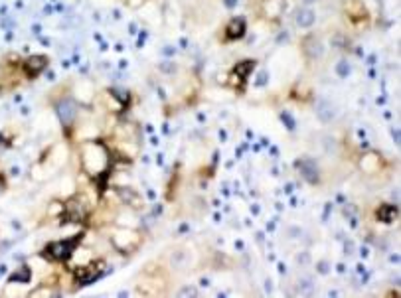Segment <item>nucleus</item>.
<instances>
[{
  "label": "nucleus",
  "instance_id": "6",
  "mask_svg": "<svg viewBox=\"0 0 401 298\" xmlns=\"http://www.w3.org/2000/svg\"><path fill=\"white\" fill-rule=\"evenodd\" d=\"M48 66V58L46 56H32V58H28L26 62H24V73L34 79V77H38L44 69Z\"/></svg>",
  "mask_w": 401,
  "mask_h": 298
},
{
  "label": "nucleus",
  "instance_id": "5",
  "mask_svg": "<svg viewBox=\"0 0 401 298\" xmlns=\"http://www.w3.org/2000/svg\"><path fill=\"white\" fill-rule=\"evenodd\" d=\"M64 213L69 221H81L87 213V205L81 198H71L64 205Z\"/></svg>",
  "mask_w": 401,
  "mask_h": 298
},
{
  "label": "nucleus",
  "instance_id": "7",
  "mask_svg": "<svg viewBox=\"0 0 401 298\" xmlns=\"http://www.w3.org/2000/svg\"><path fill=\"white\" fill-rule=\"evenodd\" d=\"M101 272H103V270H101V265L81 266V268L75 270V278H77L79 284H89V282H93V280L99 276Z\"/></svg>",
  "mask_w": 401,
  "mask_h": 298
},
{
  "label": "nucleus",
  "instance_id": "18",
  "mask_svg": "<svg viewBox=\"0 0 401 298\" xmlns=\"http://www.w3.org/2000/svg\"><path fill=\"white\" fill-rule=\"evenodd\" d=\"M306 2H314V0H306Z\"/></svg>",
  "mask_w": 401,
  "mask_h": 298
},
{
  "label": "nucleus",
  "instance_id": "4",
  "mask_svg": "<svg viewBox=\"0 0 401 298\" xmlns=\"http://www.w3.org/2000/svg\"><path fill=\"white\" fill-rule=\"evenodd\" d=\"M56 111H58V117H60V121H62V125L69 129L71 125H73V121H75V117H77V107H75V103L69 99H62L58 105H56Z\"/></svg>",
  "mask_w": 401,
  "mask_h": 298
},
{
  "label": "nucleus",
  "instance_id": "9",
  "mask_svg": "<svg viewBox=\"0 0 401 298\" xmlns=\"http://www.w3.org/2000/svg\"><path fill=\"white\" fill-rule=\"evenodd\" d=\"M243 34H245V20L243 18H234L226 28V38L228 40H239Z\"/></svg>",
  "mask_w": 401,
  "mask_h": 298
},
{
  "label": "nucleus",
  "instance_id": "15",
  "mask_svg": "<svg viewBox=\"0 0 401 298\" xmlns=\"http://www.w3.org/2000/svg\"><path fill=\"white\" fill-rule=\"evenodd\" d=\"M348 10H350V16H352L354 20H358V18H366V8H364L362 2H358V0L350 2V4H348Z\"/></svg>",
  "mask_w": 401,
  "mask_h": 298
},
{
  "label": "nucleus",
  "instance_id": "1",
  "mask_svg": "<svg viewBox=\"0 0 401 298\" xmlns=\"http://www.w3.org/2000/svg\"><path fill=\"white\" fill-rule=\"evenodd\" d=\"M81 164L83 170L91 176H99L101 172L109 166V150L99 140L85 142L81 148Z\"/></svg>",
  "mask_w": 401,
  "mask_h": 298
},
{
  "label": "nucleus",
  "instance_id": "17",
  "mask_svg": "<svg viewBox=\"0 0 401 298\" xmlns=\"http://www.w3.org/2000/svg\"><path fill=\"white\" fill-rule=\"evenodd\" d=\"M10 280H18V282H28L30 280V270H28V266H22V272H16Z\"/></svg>",
  "mask_w": 401,
  "mask_h": 298
},
{
  "label": "nucleus",
  "instance_id": "3",
  "mask_svg": "<svg viewBox=\"0 0 401 298\" xmlns=\"http://www.w3.org/2000/svg\"><path fill=\"white\" fill-rule=\"evenodd\" d=\"M77 239H64V241H54L46 247V257L52 261H66L67 257L73 253Z\"/></svg>",
  "mask_w": 401,
  "mask_h": 298
},
{
  "label": "nucleus",
  "instance_id": "16",
  "mask_svg": "<svg viewBox=\"0 0 401 298\" xmlns=\"http://www.w3.org/2000/svg\"><path fill=\"white\" fill-rule=\"evenodd\" d=\"M251 69H253V62H243V64H239V66L235 67V71H237V73H239L243 79L249 75V71H251Z\"/></svg>",
  "mask_w": 401,
  "mask_h": 298
},
{
  "label": "nucleus",
  "instance_id": "12",
  "mask_svg": "<svg viewBox=\"0 0 401 298\" xmlns=\"http://www.w3.org/2000/svg\"><path fill=\"white\" fill-rule=\"evenodd\" d=\"M297 24L302 26V28H308V26H312L314 24V12L312 10H308V8H302L299 10V14H297Z\"/></svg>",
  "mask_w": 401,
  "mask_h": 298
},
{
  "label": "nucleus",
  "instance_id": "10",
  "mask_svg": "<svg viewBox=\"0 0 401 298\" xmlns=\"http://www.w3.org/2000/svg\"><path fill=\"white\" fill-rule=\"evenodd\" d=\"M360 168H362V172H366V174H375V172L381 168V160H379L377 154H368V156L362 158Z\"/></svg>",
  "mask_w": 401,
  "mask_h": 298
},
{
  "label": "nucleus",
  "instance_id": "13",
  "mask_svg": "<svg viewBox=\"0 0 401 298\" xmlns=\"http://www.w3.org/2000/svg\"><path fill=\"white\" fill-rule=\"evenodd\" d=\"M395 215H397V209L393 205H381L379 211H377V217L381 221H385V223H391L395 219Z\"/></svg>",
  "mask_w": 401,
  "mask_h": 298
},
{
  "label": "nucleus",
  "instance_id": "11",
  "mask_svg": "<svg viewBox=\"0 0 401 298\" xmlns=\"http://www.w3.org/2000/svg\"><path fill=\"white\" fill-rule=\"evenodd\" d=\"M304 50H306V54L312 58V60H316V58H320L322 56V44L316 40V38H308L306 42H304Z\"/></svg>",
  "mask_w": 401,
  "mask_h": 298
},
{
  "label": "nucleus",
  "instance_id": "8",
  "mask_svg": "<svg viewBox=\"0 0 401 298\" xmlns=\"http://www.w3.org/2000/svg\"><path fill=\"white\" fill-rule=\"evenodd\" d=\"M301 174L308 184H318V180H320V176H318V166H316L314 160H310V158H306V160L301 162Z\"/></svg>",
  "mask_w": 401,
  "mask_h": 298
},
{
  "label": "nucleus",
  "instance_id": "2",
  "mask_svg": "<svg viewBox=\"0 0 401 298\" xmlns=\"http://www.w3.org/2000/svg\"><path fill=\"white\" fill-rule=\"evenodd\" d=\"M113 243L119 251L123 253H129V251H134L140 243V235L133 229H117L113 233Z\"/></svg>",
  "mask_w": 401,
  "mask_h": 298
},
{
  "label": "nucleus",
  "instance_id": "14",
  "mask_svg": "<svg viewBox=\"0 0 401 298\" xmlns=\"http://www.w3.org/2000/svg\"><path fill=\"white\" fill-rule=\"evenodd\" d=\"M119 194H121V198L125 199L127 203H133V207H140V198H138V194H134L133 190H129V188H119Z\"/></svg>",
  "mask_w": 401,
  "mask_h": 298
}]
</instances>
